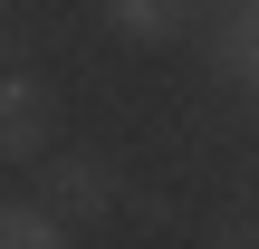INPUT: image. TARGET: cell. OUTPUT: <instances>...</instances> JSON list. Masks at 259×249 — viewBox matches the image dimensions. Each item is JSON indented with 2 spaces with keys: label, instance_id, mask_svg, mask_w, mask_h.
Listing matches in <instances>:
<instances>
[{
  "label": "cell",
  "instance_id": "1",
  "mask_svg": "<svg viewBox=\"0 0 259 249\" xmlns=\"http://www.w3.org/2000/svg\"><path fill=\"white\" fill-rule=\"evenodd\" d=\"M38 202H48L67 230H87V221L115 211V173H106L96 154H48V163H38Z\"/></svg>",
  "mask_w": 259,
  "mask_h": 249
},
{
  "label": "cell",
  "instance_id": "2",
  "mask_svg": "<svg viewBox=\"0 0 259 249\" xmlns=\"http://www.w3.org/2000/svg\"><path fill=\"white\" fill-rule=\"evenodd\" d=\"M0 154L10 163H48L58 154V106H48V86L29 67H10V86H0Z\"/></svg>",
  "mask_w": 259,
  "mask_h": 249
},
{
  "label": "cell",
  "instance_id": "3",
  "mask_svg": "<svg viewBox=\"0 0 259 249\" xmlns=\"http://www.w3.org/2000/svg\"><path fill=\"white\" fill-rule=\"evenodd\" d=\"M67 240H77V230H67L38 192H10V202H0V249H67Z\"/></svg>",
  "mask_w": 259,
  "mask_h": 249
},
{
  "label": "cell",
  "instance_id": "4",
  "mask_svg": "<svg viewBox=\"0 0 259 249\" xmlns=\"http://www.w3.org/2000/svg\"><path fill=\"white\" fill-rule=\"evenodd\" d=\"M106 19H115L135 48H163V38L192 29V0H106Z\"/></svg>",
  "mask_w": 259,
  "mask_h": 249
},
{
  "label": "cell",
  "instance_id": "5",
  "mask_svg": "<svg viewBox=\"0 0 259 249\" xmlns=\"http://www.w3.org/2000/svg\"><path fill=\"white\" fill-rule=\"evenodd\" d=\"M221 67H231V77L259 96V0H240V10L221 19Z\"/></svg>",
  "mask_w": 259,
  "mask_h": 249
},
{
  "label": "cell",
  "instance_id": "6",
  "mask_svg": "<svg viewBox=\"0 0 259 249\" xmlns=\"http://www.w3.org/2000/svg\"><path fill=\"white\" fill-rule=\"evenodd\" d=\"M202 249H259V211H221L202 230Z\"/></svg>",
  "mask_w": 259,
  "mask_h": 249
}]
</instances>
